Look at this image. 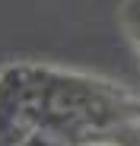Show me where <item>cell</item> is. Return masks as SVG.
I'll return each instance as SVG.
<instances>
[{
  "instance_id": "cell-1",
  "label": "cell",
  "mask_w": 140,
  "mask_h": 146,
  "mask_svg": "<svg viewBox=\"0 0 140 146\" xmlns=\"http://www.w3.org/2000/svg\"><path fill=\"white\" fill-rule=\"evenodd\" d=\"M118 16H121V29H124L131 48H134L137 57H140V0H121Z\"/></svg>"
}]
</instances>
